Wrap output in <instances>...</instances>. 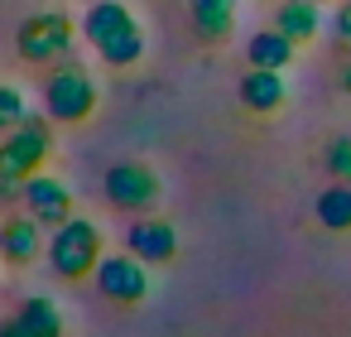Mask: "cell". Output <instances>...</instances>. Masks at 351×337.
Here are the masks:
<instances>
[{"instance_id":"cell-1","label":"cell","mask_w":351,"mask_h":337,"mask_svg":"<svg viewBox=\"0 0 351 337\" xmlns=\"http://www.w3.org/2000/svg\"><path fill=\"white\" fill-rule=\"evenodd\" d=\"M82 39L111 68H135L145 58V30H140V20H135V10L125 0H97L82 15Z\"/></svg>"},{"instance_id":"cell-2","label":"cell","mask_w":351,"mask_h":337,"mask_svg":"<svg viewBox=\"0 0 351 337\" xmlns=\"http://www.w3.org/2000/svg\"><path fill=\"white\" fill-rule=\"evenodd\" d=\"M49 150H53V130L44 116H29L20 130H10L0 140V198L25 193V183L44 169Z\"/></svg>"},{"instance_id":"cell-3","label":"cell","mask_w":351,"mask_h":337,"mask_svg":"<svg viewBox=\"0 0 351 337\" xmlns=\"http://www.w3.org/2000/svg\"><path fill=\"white\" fill-rule=\"evenodd\" d=\"M101 92H97V78L77 63H58L44 82V111L53 126H82L92 111H97Z\"/></svg>"},{"instance_id":"cell-4","label":"cell","mask_w":351,"mask_h":337,"mask_svg":"<svg viewBox=\"0 0 351 337\" xmlns=\"http://www.w3.org/2000/svg\"><path fill=\"white\" fill-rule=\"evenodd\" d=\"M101 260H106V255H101V231H97L87 217L63 222V226L53 231V241H49V265H53L63 279H87V275H97Z\"/></svg>"},{"instance_id":"cell-5","label":"cell","mask_w":351,"mask_h":337,"mask_svg":"<svg viewBox=\"0 0 351 337\" xmlns=\"http://www.w3.org/2000/svg\"><path fill=\"white\" fill-rule=\"evenodd\" d=\"M73 15L63 10H44V15H29L20 30H15V54L25 63H58L68 49H73Z\"/></svg>"},{"instance_id":"cell-6","label":"cell","mask_w":351,"mask_h":337,"mask_svg":"<svg viewBox=\"0 0 351 337\" xmlns=\"http://www.w3.org/2000/svg\"><path fill=\"white\" fill-rule=\"evenodd\" d=\"M101 188H106L111 207H121V212H149V207L159 202V193H164L159 174H154L149 164H140V159L111 164L106 178H101Z\"/></svg>"},{"instance_id":"cell-7","label":"cell","mask_w":351,"mask_h":337,"mask_svg":"<svg viewBox=\"0 0 351 337\" xmlns=\"http://www.w3.org/2000/svg\"><path fill=\"white\" fill-rule=\"evenodd\" d=\"M97 289L111 303H140L149 294V270L140 255H106L97 265Z\"/></svg>"},{"instance_id":"cell-8","label":"cell","mask_w":351,"mask_h":337,"mask_svg":"<svg viewBox=\"0 0 351 337\" xmlns=\"http://www.w3.org/2000/svg\"><path fill=\"white\" fill-rule=\"evenodd\" d=\"M20 198L29 202V217H34L39 226H53V231H58L63 222H73V193H68V183L53 178V174H34Z\"/></svg>"},{"instance_id":"cell-9","label":"cell","mask_w":351,"mask_h":337,"mask_svg":"<svg viewBox=\"0 0 351 337\" xmlns=\"http://www.w3.org/2000/svg\"><path fill=\"white\" fill-rule=\"evenodd\" d=\"M125 246H130V255H140L145 265H164V260L178 255V231H173L169 222H159V217H140V222L125 231Z\"/></svg>"},{"instance_id":"cell-10","label":"cell","mask_w":351,"mask_h":337,"mask_svg":"<svg viewBox=\"0 0 351 337\" xmlns=\"http://www.w3.org/2000/svg\"><path fill=\"white\" fill-rule=\"evenodd\" d=\"M241 102H245V111H255V116H274L284 102H289V87H284V73H269V68H250L245 78H241Z\"/></svg>"},{"instance_id":"cell-11","label":"cell","mask_w":351,"mask_h":337,"mask_svg":"<svg viewBox=\"0 0 351 337\" xmlns=\"http://www.w3.org/2000/svg\"><path fill=\"white\" fill-rule=\"evenodd\" d=\"M188 20L202 44H221L236 30V0H188Z\"/></svg>"},{"instance_id":"cell-12","label":"cell","mask_w":351,"mask_h":337,"mask_svg":"<svg viewBox=\"0 0 351 337\" xmlns=\"http://www.w3.org/2000/svg\"><path fill=\"white\" fill-rule=\"evenodd\" d=\"M39 251H44V236H39L34 217H10L0 226V255H5V265H34Z\"/></svg>"},{"instance_id":"cell-13","label":"cell","mask_w":351,"mask_h":337,"mask_svg":"<svg viewBox=\"0 0 351 337\" xmlns=\"http://www.w3.org/2000/svg\"><path fill=\"white\" fill-rule=\"evenodd\" d=\"M274 30L293 44H313L322 34V5H313V0H284L274 10Z\"/></svg>"},{"instance_id":"cell-14","label":"cell","mask_w":351,"mask_h":337,"mask_svg":"<svg viewBox=\"0 0 351 337\" xmlns=\"http://www.w3.org/2000/svg\"><path fill=\"white\" fill-rule=\"evenodd\" d=\"M293 39H284L279 30H260L250 44H245V58H250V68H269V73H284L289 63H293Z\"/></svg>"},{"instance_id":"cell-15","label":"cell","mask_w":351,"mask_h":337,"mask_svg":"<svg viewBox=\"0 0 351 337\" xmlns=\"http://www.w3.org/2000/svg\"><path fill=\"white\" fill-rule=\"evenodd\" d=\"M15 323H20L29 337H63V313H58L53 299H29V303L15 313Z\"/></svg>"},{"instance_id":"cell-16","label":"cell","mask_w":351,"mask_h":337,"mask_svg":"<svg viewBox=\"0 0 351 337\" xmlns=\"http://www.w3.org/2000/svg\"><path fill=\"white\" fill-rule=\"evenodd\" d=\"M317 222L327 231H351V183H332L317 198Z\"/></svg>"},{"instance_id":"cell-17","label":"cell","mask_w":351,"mask_h":337,"mask_svg":"<svg viewBox=\"0 0 351 337\" xmlns=\"http://www.w3.org/2000/svg\"><path fill=\"white\" fill-rule=\"evenodd\" d=\"M29 121V106H25V92L15 87V82H0V130H20Z\"/></svg>"},{"instance_id":"cell-18","label":"cell","mask_w":351,"mask_h":337,"mask_svg":"<svg viewBox=\"0 0 351 337\" xmlns=\"http://www.w3.org/2000/svg\"><path fill=\"white\" fill-rule=\"evenodd\" d=\"M327 169L337 174V183H351V135L327 145Z\"/></svg>"},{"instance_id":"cell-19","label":"cell","mask_w":351,"mask_h":337,"mask_svg":"<svg viewBox=\"0 0 351 337\" xmlns=\"http://www.w3.org/2000/svg\"><path fill=\"white\" fill-rule=\"evenodd\" d=\"M332 30H337V44H341V49H351V0H341V5H337Z\"/></svg>"},{"instance_id":"cell-20","label":"cell","mask_w":351,"mask_h":337,"mask_svg":"<svg viewBox=\"0 0 351 337\" xmlns=\"http://www.w3.org/2000/svg\"><path fill=\"white\" fill-rule=\"evenodd\" d=\"M0 337H29V332H25V327H20V323H15V318H10V323H5V327H0Z\"/></svg>"},{"instance_id":"cell-21","label":"cell","mask_w":351,"mask_h":337,"mask_svg":"<svg viewBox=\"0 0 351 337\" xmlns=\"http://www.w3.org/2000/svg\"><path fill=\"white\" fill-rule=\"evenodd\" d=\"M341 92H351V58L341 63Z\"/></svg>"},{"instance_id":"cell-22","label":"cell","mask_w":351,"mask_h":337,"mask_svg":"<svg viewBox=\"0 0 351 337\" xmlns=\"http://www.w3.org/2000/svg\"><path fill=\"white\" fill-rule=\"evenodd\" d=\"M313 5H332V0H313Z\"/></svg>"},{"instance_id":"cell-23","label":"cell","mask_w":351,"mask_h":337,"mask_svg":"<svg viewBox=\"0 0 351 337\" xmlns=\"http://www.w3.org/2000/svg\"><path fill=\"white\" fill-rule=\"evenodd\" d=\"M346 54H351V49H346Z\"/></svg>"}]
</instances>
